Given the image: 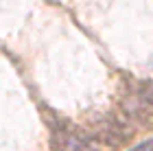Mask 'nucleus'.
I'll return each mask as SVG.
<instances>
[{
  "label": "nucleus",
  "mask_w": 153,
  "mask_h": 151,
  "mask_svg": "<svg viewBox=\"0 0 153 151\" xmlns=\"http://www.w3.org/2000/svg\"><path fill=\"white\" fill-rule=\"evenodd\" d=\"M129 151H153V138H147L142 142H138L136 147H131Z\"/></svg>",
  "instance_id": "nucleus-2"
},
{
  "label": "nucleus",
  "mask_w": 153,
  "mask_h": 151,
  "mask_svg": "<svg viewBox=\"0 0 153 151\" xmlns=\"http://www.w3.org/2000/svg\"><path fill=\"white\" fill-rule=\"evenodd\" d=\"M57 151H96V147L92 145V140L79 132H59Z\"/></svg>",
  "instance_id": "nucleus-1"
},
{
  "label": "nucleus",
  "mask_w": 153,
  "mask_h": 151,
  "mask_svg": "<svg viewBox=\"0 0 153 151\" xmlns=\"http://www.w3.org/2000/svg\"><path fill=\"white\" fill-rule=\"evenodd\" d=\"M147 101H151V103H153V88H151V90L147 92Z\"/></svg>",
  "instance_id": "nucleus-3"
}]
</instances>
